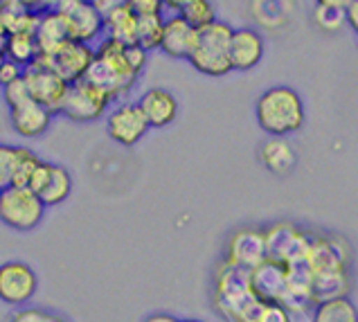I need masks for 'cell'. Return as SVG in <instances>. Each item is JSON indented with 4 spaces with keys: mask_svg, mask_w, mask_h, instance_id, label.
<instances>
[{
    "mask_svg": "<svg viewBox=\"0 0 358 322\" xmlns=\"http://www.w3.org/2000/svg\"><path fill=\"white\" fill-rule=\"evenodd\" d=\"M129 7L138 18L142 16H162V0H129Z\"/></svg>",
    "mask_w": 358,
    "mask_h": 322,
    "instance_id": "836d02e7",
    "label": "cell"
},
{
    "mask_svg": "<svg viewBox=\"0 0 358 322\" xmlns=\"http://www.w3.org/2000/svg\"><path fill=\"white\" fill-rule=\"evenodd\" d=\"M255 118L259 129L273 138L298 133L304 127V102L291 86H273L264 90L255 104Z\"/></svg>",
    "mask_w": 358,
    "mask_h": 322,
    "instance_id": "6da1fadb",
    "label": "cell"
},
{
    "mask_svg": "<svg viewBox=\"0 0 358 322\" xmlns=\"http://www.w3.org/2000/svg\"><path fill=\"white\" fill-rule=\"evenodd\" d=\"M252 293L262 302H282L286 295V266L280 262L264 259L259 266L250 271Z\"/></svg>",
    "mask_w": 358,
    "mask_h": 322,
    "instance_id": "9a60e30c",
    "label": "cell"
},
{
    "mask_svg": "<svg viewBox=\"0 0 358 322\" xmlns=\"http://www.w3.org/2000/svg\"><path fill=\"white\" fill-rule=\"evenodd\" d=\"M266 239V259L280 264L302 262L309 255L313 234L300 230L291 223H275L264 230Z\"/></svg>",
    "mask_w": 358,
    "mask_h": 322,
    "instance_id": "52a82bcc",
    "label": "cell"
},
{
    "mask_svg": "<svg viewBox=\"0 0 358 322\" xmlns=\"http://www.w3.org/2000/svg\"><path fill=\"white\" fill-rule=\"evenodd\" d=\"M38 25V12L23 0H3L0 3V36L12 34H36Z\"/></svg>",
    "mask_w": 358,
    "mask_h": 322,
    "instance_id": "e0dca14e",
    "label": "cell"
},
{
    "mask_svg": "<svg viewBox=\"0 0 358 322\" xmlns=\"http://www.w3.org/2000/svg\"><path fill=\"white\" fill-rule=\"evenodd\" d=\"M3 97H5V104L9 106V111L20 106V104H25L29 99V92H27V86H25V81L23 77L16 79L14 84H9L3 88Z\"/></svg>",
    "mask_w": 358,
    "mask_h": 322,
    "instance_id": "4dcf8cb0",
    "label": "cell"
},
{
    "mask_svg": "<svg viewBox=\"0 0 358 322\" xmlns=\"http://www.w3.org/2000/svg\"><path fill=\"white\" fill-rule=\"evenodd\" d=\"M23 77V68L20 66H16V64H12V61H3L0 64V86H9V84H14L16 79H20Z\"/></svg>",
    "mask_w": 358,
    "mask_h": 322,
    "instance_id": "8d00e7d4",
    "label": "cell"
},
{
    "mask_svg": "<svg viewBox=\"0 0 358 322\" xmlns=\"http://www.w3.org/2000/svg\"><path fill=\"white\" fill-rule=\"evenodd\" d=\"M38 57V48H36V38L34 34L20 32V34H12L5 41V59L12 61V64L27 68L29 64H34Z\"/></svg>",
    "mask_w": 358,
    "mask_h": 322,
    "instance_id": "d4e9b609",
    "label": "cell"
},
{
    "mask_svg": "<svg viewBox=\"0 0 358 322\" xmlns=\"http://www.w3.org/2000/svg\"><path fill=\"white\" fill-rule=\"evenodd\" d=\"M264 259H266L264 230H257V227H243V230H237L230 237L223 264L250 273L255 266H259L264 262Z\"/></svg>",
    "mask_w": 358,
    "mask_h": 322,
    "instance_id": "4fadbf2b",
    "label": "cell"
},
{
    "mask_svg": "<svg viewBox=\"0 0 358 322\" xmlns=\"http://www.w3.org/2000/svg\"><path fill=\"white\" fill-rule=\"evenodd\" d=\"M95 59V48L77 41H68L61 48H57L50 55H38L36 61L48 70H52L57 77H61L66 84H73L86 77V72Z\"/></svg>",
    "mask_w": 358,
    "mask_h": 322,
    "instance_id": "ba28073f",
    "label": "cell"
},
{
    "mask_svg": "<svg viewBox=\"0 0 358 322\" xmlns=\"http://www.w3.org/2000/svg\"><path fill=\"white\" fill-rule=\"evenodd\" d=\"M311 322H358V309L350 295L324 300V302L313 304Z\"/></svg>",
    "mask_w": 358,
    "mask_h": 322,
    "instance_id": "7402d4cb",
    "label": "cell"
},
{
    "mask_svg": "<svg viewBox=\"0 0 358 322\" xmlns=\"http://www.w3.org/2000/svg\"><path fill=\"white\" fill-rule=\"evenodd\" d=\"M41 158L29 147H16V169L12 187H27L34 169L38 167Z\"/></svg>",
    "mask_w": 358,
    "mask_h": 322,
    "instance_id": "f1b7e54d",
    "label": "cell"
},
{
    "mask_svg": "<svg viewBox=\"0 0 358 322\" xmlns=\"http://www.w3.org/2000/svg\"><path fill=\"white\" fill-rule=\"evenodd\" d=\"M23 81L27 86L29 99H34L43 108H48L52 115L61 113V104H64L68 84L61 77H57L52 70H48L45 66H41L38 61L29 64L23 68Z\"/></svg>",
    "mask_w": 358,
    "mask_h": 322,
    "instance_id": "30bf717a",
    "label": "cell"
},
{
    "mask_svg": "<svg viewBox=\"0 0 358 322\" xmlns=\"http://www.w3.org/2000/svg\"><path fill=\"white\" fill-rule=\"evenodd\" d=\"M345 20L350 23V27L358 34V0H352V3H347V9H345Z\"/></svg>",
    "mask_w": 358,
    "mask_h": 322,
    "instance_id": "74e56055",
    "label": "cell"
},
{
    "mask_svg": "<svg viewBox=\"0 0 358 322\" xmlns=\"http://www.w3.org/2000/svg\"><path fill=\"white\" fill-rule=\"evenodd\" d=\"M162 16H142L138 18V32H136V46H140L145 52L158 50L160 48V36H162Z\"/></svg>",
    "mask_w": 358,
    "mask_h": 322,
    "instance_id": "83f0119b",
    "label": "cell"
},
{
    "mask_svg": "<svg viewBox=\"0 0 358 322\" xmlns=\"http://www.w3.org/2000/svg\"><path fill=\"white\" fill-rule=\"evenodd\" d=\"M138 77L140 75H136V70L129 64L127 46L115 43L110 38H101L95 48V59L86 72V79L108 92L113 102H120L136 86Z\"/></svg>",
    "mask_w": 358,
    "mask_h": 322,
    "instance_id": "7a4b0ae2",
    "label": "cell"
},
{
    "mask_svg": "<svg viewBox=\"0 0 358 322\" xmlns=\"http://www.w3.org/2000/svg\"><path fill=\"white\" fill-rule=\"evenodd\" d=\"M70 192H73V176H70V172L66 167H61V164H52L48 183L43 185V190H41L36 196L48 210V207H57L64 203L70 196Z\"/></svg>",
    "mask_w": 358,
    "mask_h": 322,
    "instance_id": "603a6c76",
    "label": "cell"
},
{
    "mask_svg": "<svg viewBox=\"0 0 358 322\" xmlns=\"http://www.w3.org/2000/svg\"><path fill=\"white\" fill-rule=\"evenodd\" d=\"M345 9L347 3H343V0H320L313 9V20L327 32H336V29H341L347 23Z\"/></svg>",
    "mask_w": 358,
    "mask_h": 322,
    "instance_id": "4316f807",
    "label": "cell"
},
{
    "mask_svg": "<svg viewBox=\"0 0 358 322\" xmlns=\"http://www.w3.org/2000/svg\"><path fill=\"white\" fill-rule=\"evenodd\" d=\"M127 57H129L131 68L136 70V75H142V70L147 66L149 52H145L140 46H127Z\"/></svg>",
    "mask_w": 358,
    "mask_h": 322,
    "instance_id": "d590c367",
    "label": "cell"
},
{
    "mask_svg": "<svg viewBox=\"0 0 358 322\" xmlns=\"http://www.w3.org/2000/svg\"><path fill=\"white\" fill-rule=\"evenodd\" d=\"M36 48L38 55H50L57 48H61L64 43L70 41V32L66 20L61 18V14L57 9H41L38 12V25H36Z\"/></svg>",
    "mask_w": 358,
    "mask_h": 322,
    "instance_id": "ffe728a7",
    "label": "cell"
},
{
    "mask_svg": "<svg viewBox=\"0 0 358 322\" xmlns=\"http://www.w3.org/2000/svg\"><path fill=\"white\" fill-rule=\"evenodd\" d=\"M45 216V205L27 187H7L0 192V221L18 232L38 227Z\"/></svg>",
    "mask_w": 358,
    "mask_h": 322,
    "instance_id": "5b68a950",
    "label": "cell"
},
{
    "mask_svg": "<svg viewBox=\"0 0 358 322\" xmlns=\"http://www.w3.org/2000/svg\"><path fill=\"white\" fill-rule=\"evenodd\" d=\"M138 16L129 7V0H117L115 7L104 16V38L122 46H136Z\"/></svg>",
    "mask_w": 358,
    "mask_h": 322,
    "instance_id": "44dd1931",
    "label": "cell"
},
{
    "mask_svg": "<svg viewBox=\"0 0 358 322\" xmlns=\"http://www.w3.org/2000/svg\"><path fill=\"white\" fill-rule=\"evenodd\" d=\"M106 131L113 142L133 147L147 136L149 124L136 102H122L106 115Z\"/></svg>",
    "mask_w": 358,
    "mask_h": 322,
    "instance_id": "7c38bea8",
    "label": "cell"
},
{
    "mask_svg": "<svg viewBox=\"0 0 358 322\" xmlns=\"http://www.w3.org/2000/svg\"><path fill=\"white\" fill-rule=\"evenodd\" d=\"M110 104H113V99H110L108 92H104L93 81H88L84 77L68 84L59 115H66L73 122H95L99 118H104Z\"/></svg>",
    "mask_w": 358,
    "mask_h": 322,
    "instance_id": "8992f818",
    "label": "cell"
},
{
    "mask_svg": "<svg viewBox=\"0 0 358 322\" xmlns=\"http://www.w3.org/2000/svg\"><path fill=\"white\" fill-rule=\"evenodd\" d=\"M257 322H293V316L278 302H264Z\"/></svg>",
    "mask_w": 358,
    "mask_h": 322,
    "instance_id": "1f68e13d",
    "label": "cell"
},
{
    "mask_svg": "<svg viewBox=\"0 0 358 322\" xmlns=\"http://www.w3.org/2000/svg\"><path fill=\"white\" fill-rule=\"evenodd\" d=\"M50 172H52V164L41 160V162H38V167H36L34 174H32V178H29V183H27V190H29V192H34V194H38L41 190H43V185L48 183Z\"/></svg>",
    "mask_w": 358,
    "mask_h": 322,
    "instance_id": "e575fe53",
    "label": "cell"
},
{
    "mask_svg": "<svg viewBox=\"0 0 358 322\" xmlns=\"http://www.w3.org/2000/svg\"><path fill=\"white\" fill-rule=\"evenodd\" d=\"M196 29H192L180 16H167L162 23L160 50L171 59H187L192 55Z\"/></svg>",
    "mask_w": 358,
    "mask_h": 322,
    "instance_id": "ac0fdd59",
    "label": "cell"
},
{
    "mask_svg": "<svg viewBox=\"0 0 358 322\" xmlns=\"http://www.w3.org/2000/svg\"><path fill=\"white\" fill-rule=\"evenodd\" d=\"M214 302L223 316L232 322H257L262 311V300L252 293L250 273L221 264L214 282Z\"/></svg>",
    "mask_w": 358,
    "mask_h": 322,
    "instance_id": "3957f363",
    "label": "cell"
},
{
    "mask_svg": "<svg viewBox=\"0 0 358 322\" xmlns=\"http://www.w3.org/2000/svg\"><path fill=\"white\" fill-rule=\"evenodd\" d=\"M142 322H180V320L169 316V314H151V316H147Z\"/></svg>",
    "mask_w": 358,
    "mask_h": 322,
    "instance_id": "f35d334b",
    "label": "cell"
},
{
    "mask_svg": "<svg viewBox=\"0 0 358 322\" xmlns=\"http://www.w3.org/2000/svg\"><path fill=\"white\" fill-rule=\"evenodd\" d=\"M38 286L36 273L25 262L0 264V300L9 307H23L34 298Z\"/></svg>",
    "mask_w": 358,
    "mask_h": 322,
    "instance_id": "8fae6325",
    "label": "cell"
},
{
    "mask_svg": "<svg viewBox=\"0 0 358 322\" xmlns=\"http://www.w3.org/2000/svg\"><path fill=\"white\" fill-rule=\"evenodd\" d=\"M136 104L140 106L142 115H145L149 129L169 127L178 115V102L165 88H149Z\"/></svg>",
    "mask_w": 358,
    "mask_h": 322,
    "instance_id": "2e32d148",
    "label": "cell"
},
{
    "mask_svg": "<svg viewBox=\"0 0 358 322\" xmlns=\"http://www.w3.org/2000/svg\"><path fill=\"white\" fill-rule=\"evenodd\" d=\"M180 322H203V320H196V318H187V320H180Z\"/></svg>",
    "mask_w": 358,
    "mask_h": 322,
    "instance_id": "60d3db41",
    "label": "cell"
},
{
    "mask_svg": "<svg viewBox=\"0 0 358 322\" xmlns=\"http://www.w3.org/2000/svg\"><path fill=\"white\" fill-rule=\"evenodd\" d=\"M262 160L275 174H289L295 164V151L284 138H271L262 147Z\"/></svg>",
    "mask_w": 358,
    "mask_h": 322,
    "instance_id": "cb8c5ba5",
    "label": "cell"
},
{
    "mask_svg": "<svg viewBox=\"0 0 358 322\" xmlns=\"http://www.w3.org/2000/svg\"><path fill=\"white\" fill-rule=\"evenodd\" d=\"M12 115V127L18 136L23 138H38L50 129V122H52V113L48 108H43L41 104H36L34 99H27L25 104L9 111Z\"/></svg>",
    "mask_w": 358,
    "mask_h": 322,
    "instance_id": "d6986e66",
    "label": "cell"
},
{
    "mask_svg": "<svg viewBox=\"0 0 358 322\" xmlns=\"http://www.w3.org/2000/svg\"><path fill=\"white\" fill-rule=\"evenodd\" d=\"M5 36H0V61H3L5 59Z\"/></svg>",
    "mask_w": 358,
    "mask_h": 322,
    "instance_id": "ab89813d",
    "label": "cell"
},
{
    "mask_svg": "<svg viewBox=\"0 0 358 322\" xmlns=\"http://www.w3.org/2000/svg\"><path fill=\"white\" fill-rule=\"evenodd\" d=\"M55 9L66 20L70 41L90 46L104 34V18L97 14V9L88 0H61Z\"/></svg>",
    "mask_w": 358,
    "mask_h": 322,
    "instance_id": "9c48e42d",
    "label": "cell"
},
{
    "mask_svg": "<svg viewBox=\"0 0 358 322\" xmlns=\"http://www.w3.org/2000/svg\"><path fill=\"white\" fill-rule=\"evenodd\" d=\"M55 316L48 314L45 309L38 307H20L18 311H14V316L9 322H52Z\"/></svg>",
    "mask_w": 358,
    "mask_h": 322,
    "instance_id": "d6a6232c",
    "label": "cell"
},
{
    "mask_svg": "<svg viewBox=\"0 0 358 322\" xmlns=\"http://www.w3.org/2000/svg\"><path fill=\"white\" fill-rule=\"evenodd\" d=\"M52 322H66V320H61V318H55Z\"/></svg>",
    "mask_w": 358,
    "mask_h": 322,
    "instance_id": "b9f144b4",
    "label": "cell"
},
{
    "mask_svg": "<svg viewBox=\"0 0 358 322\" xmlns=\"http://www.w3.org/2000/svg\"><path fill=\"white\" fill-rule=\"evenodd\" d=\"M232 25L226 20H214L212 25L196 29L192 55L187 57L189 64L208 77H226L230 68V38Z\"/></svg>",
    "mask_w": 358,
    "mask_h": 322,
    "instance_id": "277c9868",
    "label": "cell"
},
{
    "mask_svg": "<svg viewBox=\"0 0 358 322\" xmlns=\"http://www.w3.org/2000/svg\"><path fill=\"white\" fill-rule=\"evenodd\" d=\"M16 169V147L12 144H0V192L12 187Z\"/></svg>",
    "mask_w": 358,
    "mask_h": 322,
    "instance_id": "f546056e",
    "label": "cell"
},
{
    "mask_svg": "<svg viewBox=\"0 0 358 322\" xmlns=\"http://www.w3.org/2000/svg\"><path fill=\"white\" fill-rule=\"evenodd\" d=\"M178 16L185 20L192 29H203L217 20V9L208 0H180Z\"/></svg>",
    "mask_w": 358,
    "mask_h": 322,
    "instance_id": "484cf974",
    "label": "cell"
},
{
    "mask_svg": "<svg viewBox=\"0 0 358 322\" xmlns=\"http://www.w3.org/2000/svg\"><path fill=\"white\" fill-rule=\"evenodd\" d=\"M264 36L255 27H234L230 38V68L232 70H252L264 59Z\"/></svg>",
    "mask_w": 358,
    "mask_h": 322,
    "instance_id": "5bb4252c",
    "label": "cell"
}]
</instances>
